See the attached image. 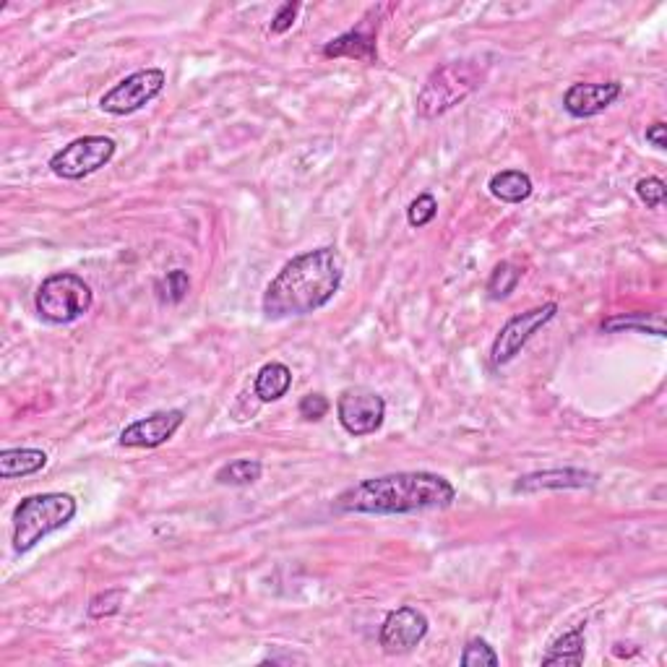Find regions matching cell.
I'll list each match as a JSON object with an SVG mask.
<instances>
[{
    "label": "cell",
    "mask_w": 667,
    "mask_h": 667,
    "mask_svg": "<svg viewBox=\"0 0 667 667\" xmlns=\"http://www.w3.org/2000/svg\"><path fill=\"white\" fill-rule=\"evenodd\" d=\"M522 279V269L511 261H501L496 269L490 271L488 279V298L490 300H506L516 290V284Z\"/></svg>",
    "instance_id": "cell-21"
},
{
    "label": "cell",
    "mask_w": 667,
    "mask_h": 667,
    "mask_svg": "<svg viewBox=\"0 0 667 667\" xmlns=\"http://www.w3.org/2000/svg\"><path fill=\"white\" fill-rule=\"evenodd\" d=\"M665 133H667V126L662 123V120H657V123H652V126L647 128V141L654 146V149H660V152H662V149L667 146Z\"/></svg>",
    "instance_id": "cell-29"
},
{
    "label": "cell",
    "mask_w": 667,
    "mask_h": 667,
    "mask_svg": "<svg viewBox=\"0 0 667 667\" xmlns=\"http://www.w3.org/2000/svg\"><path fill=\"white\" fill-rule=\"evenodd\" d=\"M555 313H558V303H545L532 308V311L509 318L506 326L498 331L493 347H490V363L496 365V368L511 363L527 347L529 339L535 337L542 326H548L553 321Z\"/></svg>",
    "instance_id": "cell-9"
},
{
    "label": "cell",
    "mask_w": 667,
    "mask_h": 667,
    "mask_svg": "<svg viewBox=\"0 0 667 667\" xmlns=\"http://www.w3.org/2000/svg\"><path fill=\"white\" fill-rule=\"evenodd\" d=\"M123 600H126V589H105V592H100V595H94L92 600H89L86 615L94 618V621L110 618V615L120 613V608H123Z\"/></svg>",
    "instance_id": "cell-23"
},
{
    "label": "cell",
    "mask_w": 667,
    "mask_h": 667,
    "mask_svg": "<svg viewBox=\"0 0 667 667\" xmlns=\"http://www.w3.org/2000/svg\"><path fill=\"white\" fill-rule=\"evenodd\" d=\"M456 501V488L436 472H391L350 485L334 501L344 514H415V511L446 509Z\"/></svg>",
    "instance_id": "cell-2"
},
{
    "label": "cell",
    "mask_w": 667,
    "mask_h": 667,
    "mask_svg": "<svg viewBox=\"0 0 667 667\" xmlns=\"http://www.w3.org/2000/svg\"><path fill=\"white\" fill-rule=\"evenodd\" d=\"M188 290H191V277L183 269L167 271V277L157 282V292L162 303H180L188 295Z\"/></svg>",
    "instance_id": "cell-24"
},
{
    "label": "cell",
    "mask_w": 667,
    "mask_h": 667,
    "mask_svg": "<svg viewBox=\"0 0 667 667\" xmlns=\"http://www.w3.org/2000/svg\"><path fill=\"white\" fill-rule=\"evenodd\" d=\"M115 141L107 136H81L50 157V170L63 180H81L110 165L115 157Z\"/></svg>",
    "instance_id": "cell-6"
},
{
    "label": "cell",
    "mask_w": 667,
    "mask_h": 667,
    "mask_svg": "<svg viewBox=\"0 0 667 667\" xmlns=\"http://www.w3.org/2000/svg\"><path fill=\"white\" fill-rule=\"evenodd\" d=\"M436 214H438L436 196L420 193V196L410 204V209H407V222H410L412 227H425L436 219Z\"/></svg>",
    "instance_id": "cell-25"
},
{
    "label": "cell",
    "mask_w": 667,
    "mask_h": 667,
    "mask_svg": "<svg viewBox=\"0 0 667 667\" xmlns=\"http://www.w3.org/2000/svg\"><path fill=\"white\" fill-rule=\"evenodd\" d=\"M597 483V475L587 469H542L516 480V493H537V490H571V488H592Z\"/></svg>",
    "instance_id": "cell-14"
},
{
    "label": "cell",
    "mask_w": 667,
    "mask_h": 667,
    "mask_svg": "<svg viewBox=\"0 0 667 667\" xmlns=\"http://www.w3.org/2000/svg\"><path fill=\"white\" fill-rule=\"evenodd\" d=\"M261 472H264V464L258 462V459H235V462L219 467L214 480H217L219 485L245 488V485L258 483V480H261Z\"/></svg>",
    "instance_id": "cell-19"
},
{
    "label": "cell",
    "mask_w": 667,
    "mask_h": 667,
    "mask_svg": "<svg viewBox=\"0 0 667 667\" xmlns=\"http://www.w3.org/2000/svg\"><path fill=\"white\" fill-rule=\"evenodd\" d=\"M490 196H496L503 204H522L532 196V178L522 170H501L488 180Z\"/></svg>",
    "instance_id": "cell-16"
},
{
    "label": "cell",
    "mask_w": 667,
    "mask_h": 667,
    "mask_svg": "<svg viewBox=\"0 0 667 667\" xmlns=\"http://www.w3.org/2000/svg\"><path fill=\"white\" fill-rule=\"evenodd\" d=\"M636 196L647 209H660L667 199V185L660 178H641L636 183Z\"/></svg>",
    "instance_id": "cell-26"
},
{
    "label": "cell",
    "mask_w": 667,
    "mask_h": 667,
    "mask_svg": "<svg viewBox=\"0 0 667 667\" xmlns=\"http://www.w3.org/2000/svg\"><path fill=\"white\" fill-rule=\"evenodd\" d=\"M292 389V370L284 363H266L264 368L256 373V381H253V394L258 397V402H279L282 397H287V391Z\"/></svg>",
    "instance_id": "cell-15"
},
{
    "label": "cell",
    "mask_w": 667,
    "mask_h": 667,
    "mask_svg": "<svg viewBox=\"0 0 667 667\" xmlns=\"http://www.w3.org/2000/svg\"><path fill=\"white\" fill-rule=\"evenodd\" d=\"M342 279V258L331 245L292 256L266 287L261 311L271 321L311 316L334 300Z\"/></svg>",
    "instance_id": "cell-1"
},
{
    "label": "cell",
    "mask_w": 667,
    "mask_h": 667,
    "mask_svg": "<svg viewBox=\"0 0 667 667\" xmlns=\"http://www.w3.org/2000/svg\"><path fill=\"white\" fill-rule=\"evenodd\" d=\"M47 454L42 449H6L0 451V477L16 480L45 469Z\"/></svg>",
    "instance_id": "cell-17"
},
{
    "label": "cell",
    "mask_w": 667,
    "mask_h": 667,
    "mask_svg": "<svg viewBox=\"0 0 667 667\" xmlns=\"http://www.w3.org/2000/svg\"><path fill=\"white\" fill-rule=\"evenodd\" d=\"M623 94V86L618 81L605 84H571L563 94V110L571 118H595L605 113L610 105Z\"/></svg>",
    "instance_id": "cell-12"
},
{
    "label": "cell",
    "mask_w": 667,
    "mask_h": 667,
    "mask_svg": "<svg viewBox=\"0 0 667 667\" xmlns=\"http://www.w3.org/2000/svg\"><path fill=\"white\" fill-rule=\"evenodd\" d=\"M485 76H488V63L477 58L443 63L430 73L420 94H417V115L423 120H433L438 115L449 113L483 86Z\"/></svg>",
    "instance_id": "cell-3"
},
{
    "label": "cell",
    "mask_w": 667,
    "mask_h": 667,
    "mask_svg": "<svg viewBox=\"0 0 667 667\" xmlns=\"http://www.w3.org/2000/svg\"><path fill=\"white\" fill-rule=\"evenodd\" d=\"M584 662V623L574 626L553 641L550 652L542 657V665H582Z\"/></svg>",
    "instance_id": "cell-18"
},
{
    "label": "cell",
    "mask_w": 667,
    "mask_h": 667,
    "mask_svg": "<svg viewBox=\"0 0 667 667\" xmlns=\"http://www.w3.org/2000/svg\"><path fill=\"white\" fill-rule=\"evenodd\" d=\"M79 511L76 498L68 493H37L21 498L14 511V550L29 553L47 535L68 527Z\"/></svg>",
    "instance_id": "cell-4"
},
{
    "label": "cell",
    "mask_w": 667,
    "mask_h": 667,
    "mask_svg": "<svg viewBox=\"0 0 667 667\" xmlns=\"http://www.w3.org/2000/svg\"><path fill=\"white\" fill-rule=\"evenodd\" d=\"M165 84L167 76L162 68H144V71H136L131 73V76H126V79L118 81L110 92L102 94L100 107L105 113L115 115V118L139 113L141 107H146L154 97L162 94Z\"/></svg>",
    "instance_id": "cell-7"
},
{
    "label": "cell",
    "mask_w": 667,
    "mask_h": 667,
    "mask_svg": "<svg viewBox=\"0 0 667 667\" xmlns=\"http://www.w3.org/2000/svg\"><path fill=\"white\" fill-rule=\"evenodd\" d=\"M644 331L654 337H665V324L660 316H649V313H631V316H613L602 321V331L615 334V331Z\"/></svg>",
    "instance_id": "cell-20"
},
{
    "label": "cell",
    "mask_w": 667,
    "mask_h": 667,
    "mask_svg": "<svg viewBox=\"0 0 667 667\" xmlns=\"http://www.w3.org/2000/svg\"><path fill=\"white\" fill-rule=\"evenodd\" d=\"M94 303L92 287L84 282V277L73 271H58L42 279L40 290L34 295V308L42 321L55 326L73 324L84 313H89Z\"/></svg>",
    "instance_id": "cell-5"
},
{
    "label": "cell",
    "mask_w": 667,
    "mask_h": 667,
    "mask_svg": "<svg viewBox=\"0 0 667 667\" xmlns=\"http://www.w3.org/2000/svg\"><path fill=\"white\" fill-rule=\"evenodd\" d=\"M300 14V3H284V6H279V11L274 14V19H271V34H284L290 32L292 24H295V19H298Z\"/></svg>",
    "instance_id": "cell-28"
},
{
    "label": "cell",
    "mask_w": 667,
    "mask_h": 667,
    "mask_svg": "<svg viewBox=\"0 0 667 667\" xmlns=\"http://www.w3.org/2000/svg\"><path fill=\"white\" fill-rule=\"evenodd\" d=\"M428 628L430 623L423 610L402 605L384 618L381 631H378V644L384 647L386 654L412 652L428 636Z\"/></svg>",
    "instance_id": "cell-10"
},
{
    "label": "cell",
    "mask_w": 667,
    "mask_h": 667,
    "mask_svg": "<svg viewBox=\"0 0 667 667\" xmlns=\"http://www.w3.org/2000/svg\"><path fill=\"white\" fill-rule=\"evenodd\" d=\"M337 417L342 428L355 438L373 436L386 420V402L381 394L365 386H350L337 399Z\"/></svg>",
    "instance_id": "cell-8"
},
{
    "label": "cell",
    "mask_w": 667,
    "mask_h": 667,
    "mask_svg": "<svg viewBox=\"0 0 667 667\" xmlns=\"http://www.w3.org/2000/svg\"><path fill=\"white\" fill-rule=\"evenodd\" d=\"M185 423L183 410H159L149 417H141L120 433V446L123 449H157L162 443L170 441Z\"/></svg>",
    "instance_id": "cell-11"
},
{
    "label": "cell",
    "mask_w": 667,
    "mask_h": 667,
    "mask_svg": "<svg viewBox=\"0 0 667 667\" xmlns=\"http://www.w3.org/2000/svg\"><path fill=\"white\" fill-rule=\"evenodd\" d=\"M501 662V657L496 654V649L490 647L488 641L475 636V639L467 641L462 657H459V665L462 667H496Z\"/></svg>",
    "instance_id": "cell-22"
},
{
    "label": "cell",
    "mask_w": 667,
    "mask_h": 667,
    "mask_svg": "<svg viewBox=\"0 0 667 667\" xmlns=\"http://www.w3.org/2000/svg\"><path fill=\"white\" fill-rule=\"evenodd\" d=\"M331 410V402L324 397V394H308V397L300 399L298 412L303 420H311V423H318V420H324Z\"/></svg>",
    "instance_id": "cell-27"
},
{
    "label": "cell",
    "mask_w": 667,
    "mask_h": 667,
    "mask_svg": "<svg viewBox=\"0 0 667 667\" xmlns=\"http://www.w3.org/2000/svg\"><path fill=\"white\" fill-rule=\"evenodd\" d=\"M376 34H378V19L370 21L363 19L350 32L339 34L331 42L324 45V58H350L360 60V63H376L378 60V47H376Z\"/></svg>",
    "instance_id": "cell-13"
}]
</instances>
